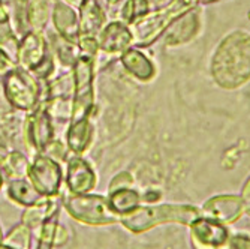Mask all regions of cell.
I'll return each instance as SVG.
<instances>
[{
    "mask_svg": "<svg viewBox=\"0 0 250 249\" xmlns=\"http://www.w3.org/2000/svg\"><path fill=\"white\" fill-rule=\"evenodd\" d=\"M211 74L223 89H237L250 80V35L234 32L226 36L217 47Z\"/></svg>",
    "mask_w": 250,
    "mask_h": 249,
    "instance_id": "cell-1",
    "label": "cell"
},
{
    "mask_svg": "<svg viewBox=\"0 0 250 249\" xmlns=\"http://www.w3.org/2000/svg\"><path fill=\"white\" fill-rule=\"evenodd\" d=\"M198 216L195 207L190 206H177V204H159V206H147L136 207L130 213L120 218L125 227L133 233H141L153 228L157 224L164 222H181L186 224L193 221Z\"/></svg>",
    "mask_w": 250,
    "mask_h": 249,
    "instance_id": "cell-2",
    "label": "cell"
},
{
    "mask_svg": "<svg viewBox=\"0 0 250 249\" xmlns=\"http://www.w3.org/2000/svg\"><path fill=\"white\" fill-rule=\"evenodd\" d=\"M195 2L196 0H172L165 8L151 14H146L130 26L133 42L141 45V47L151 44L177 17H181L185 12H188L189 8L195 5Z\"/></svg>",
    "mask_w": 250,
    "mask_h": 249,
    "instance_id": "cell-3",
    "label": "cell"
},
{
    "mask_svg": "<svg viewBox=\"0 0 250 249\" xmlns=\"http://www.w3.org/2000/svg\"><path fill=\"white\" fill-rule=\"evenodd\" d=\"M95 60L93 56L80 54L72 66L74 75V111L72 120L90 119L95 108Z\"/></svg>",
    "mask_w": 250,
    "mask_h": 249,
    "instance_id": "cell-4",
    "label": "cell"
},
{
    "mask_svg": "<svg viewBox=\"0 0 250 249\" xmlns=\"http://www.w3.org/2000/svg\"><path fill=\"white\" fill-rule=\"evenodd\" d=\"M64 207L69 215L88 225H108L120 221V216L112 212L106 197L80 194L64 200Z\"/></svg>",
    "mask_w": 250,
    "mask_h": 249,
    "instance_id": "cell-5",
    "label": "cell"
},
{
    "mask_svg": "<svg viewBox=\"0 0 250 249\" xmlns=\"http://www.w3.org/2000/svg\"><path fill=\"white\" fill-rule=\"evenodd\" d=\"M18 60L22 69L45 78L53 72V60L47 48V41L39 32H30L18 45Z\"/></svg>",
    "mask_w": 250,
    "mask_h": 249,
    "instance_id": "cell-6",
    "label": "cell"
},
{
    "mask_svg": "<svg viewBox=\"0 0 250 249\" xmlns=\"http://www.w3.org/2000/svg\"><path fill=\"white\" fill-rule=\"evenodd\" d=\"M5 96L18 110H33L39 99V86L26 69H11L3 81Z\"/></svg>",
    "mask_w": 250,
    "mask_h": 249,
    "instance_id": "cell-7",
    "label": "cell"
},
{
    "mask_svg": "<svg viewBox=\"0 0 250 249\" xmlns=\"http://www.w3.org/2000/svg\"><path fill=\"white\" fill-rule=\"evenodd\" d=\"M29 179L33 188L42 195H56L62 186V168L48 155L38 153L29 167Z\"/></svg>",
    "mask_w": 250,
    "mask_h": 249,
    "instance_id": "cell-8",
    "label": "cell"
},
{
    "mask_svg": "<svg viewBox=\"0 0 250 249\" xmlns=\"http://www.w3.org/2000/svg\"><path fill=\"white\" fill-rule=\"evenodd\" d=\"M26 135L29 146H33L38 152L45 150L53 140V123L51 116L45 107L38 108L33 116L27 119Z\"/></svg>",
    "mask_w": 250,
    "mask_h": 249,
    "instance_id": "cell-9",
    "label": "cell"
},
{
    "mask_svg": "<svg viewBox=\"0 0 250 249\" xmlns=\"http://www.w3.org/2000/svg\"><path fill=\"white\" fill-rule=\"evenodd\" d=\"M66 182H67V188L75 195L87 194L96 186V173L83 158L72 156L67 161Z\"/></svg>",
    "mask_w": 250,
    "mask_h": 249,
    "instance_id": "cell-10",
    "label": "cell"
},
{
    "mask_svg": "<svg viewBox=\"0 0 250 249\" xmlns=\"http://www.w3.org/2000/svg\"><path fill=\"white\" fill-rule=\"evenodd\" d=\"M133 42L130 29L125 23H109L99 33V48H102L105 53H125L129 45Z\"/></svg>",
    "mask_w": 250,
    "mask_h": 249,
    "instance_id": "cell-11",
    "label": "cell"
},
{
    "mask_svg": "<svg viewBox=\"0 0 250 249\" xmlns=\"http://www.w3.org/2000/svg\"><path fill=\"white\" fill-rule=\"evenodd\" d=\"M201 11L199 9H193L190 12H185L181 15V18L174 23L171 26V29L168 30L167 36H165V42L168 45H178L188 42L189 39H192L201 26Z\"/></svg>",
    "mask_w": 250,
    "mask_h": 249,
    "instance_id": "cell-12",
    "label": "cell"
},
{
    "mask_svg": "<svg viewBox=\"0 0 250 249\" xmlns=\"http://www.w3.org/2000/svg\"><path fill=\"white\" fill-rule=\"evenodd\" d=\"M53 21H54L56 30L59 32L62 38L74 41V42L80 38L81 35L80 20L72 6L62 3V2L56 3L54 12H53Z\"/></svg>",
    "mask_w": 250,
    "mask_h": 249,
    "instance_id": "cell-13",
    "label": "cell"
},
{
    "mask_svg": "<svg viewBox=\"0 0 250 249\" xmlns=\"http://www.w3.org/2000/svg\"><path fill=\"white\" fill-rule=\"evenodd\" d=\"M192 228L196 242L202 243L204 246H220L228 239L226 228L213 219H198L193 222Z\"/></svg>",
    "mask_w": 250,
    "mask_h": 249,
    "instance_id": "cell-14",
    "label": "cell"
},
{
    "mask_svg": "<svg viewBox=\"0 0 250 249\" xmlns=\"http://www.w3.org/2000/svg\"><path fill=\"white\" fill-rule=\"evenodd\" d=\"M80 17V32L83 36L98 35L105 24V14L96 0H85L81 5ZM80 35V36H81Z\"/></svg>",
    "mask_w": 250,
    "mask_h": 249,
    "instance_id": "cell-15",
    "label": "cell"
},
{
    "mask_svg": "<svg viewBox=\"0 0 250 249\" xmlns=\"http://www.w3.org/2000/svg\"><path fill=\"white\" fill-rule=\"evenodd\" d=\"M122 63L133 77L141 81H148L156 74V68L153 62L140 50L127 48L122 54Z\"/></svg>",
    "mask_w": 250,
    "mask_h": 249,
    "instance_id": "cell-16",
    "label": "cell"
},
{
    "mask_svg": "<svg viewBox=\"0 0 250 249\" xmlns=\"http://www.w3.org/2000/svg\"><path fill=\"white\" fill-rule=\"evenodd\" d=\"M93 138V126L88 119L72 120L69 131H67V144L69 149L78 155L84 153Z\"/></svg>",
    "mask_w": 250,
    "mask_h": 249,
    "instance_id": "cell-17",
    "label": "cell"
},
{
    "mask_svg": "<svg viewBox=\"0 0 250 249\" xmlns=\"http://www.w3.org/2000/svg\"><path fill=\"white\" fill-rule=\"evenodd\" d=\"M8 195L12 201H15L20 206H35L42 201V195L33 188V185L26 180L24 177L11 179L8 186Z\"/></svg>",
    "mask_w": 250,
    "mask_h": 249,
    "instance_id": "cell-18",
    "label": "cell"
},
{
    "mask_svg": "<svg viewBox=\"0 0 250 249\" xmlns=\"http://www.w3.org/2000/svg\"><path fill=\"white\" fill-rule=\"evenodd\" d=\"M241 206H243L241 200L238 197L225 195V197H217L208 201L206 209L213 218L231 222L241 213Z\"/></svg>",
    "mask_w": 250,
    "mask_h": 249,
    "instance_id": "cell-19",
    "label": "cell"
},
{
    "mask_svg": "<svg viewBox=\"0 0 250 249\" xmlns=\"http://www.w3.org/2000/svg\"><path fill=\"white\" fill-rule=\"evenodd\" d=\"M108 203H109V207L112 209V212L117 213L122 218L138 207L140 197L135 191H132L129 188H122L117 191H112L109 194Z\"/></svg>",
    "mask_w": 250,
    "mask_h": 249,
    "instance_id": "cell-20",
    "label": "cell"
},
{
    "mask_svg": "<svg viewBox=\"0 0 250 249\" xmlns=\"http://www.w3.org/2000/svg\"><path fill=\"white\" fill-rule=\"evenodd\" d=\"M54 213H57L56 203L42 200L41 203H38L35 206H30L24 212V215H22V224H26L29 228L42 227V224Z\"/></svg>",
    "mask_w": 250,
    "mask_h": 249,
    "instance_id": "cell-21",
    "label": "cell"
},
{
    "mask_svg": "<svg viewBox=\"0 0 250 249\" xmlns=\"http://www.w3.org/2000/svg\"><path fill=\"white\" fill-rule=\"evenodd\" d=\"M0 45L12 53H18V41L14 36L12 27L9 24V15L2 0H0Z\"/></svg>",
    "mask_w": 250,
    "mask_h": 249,
    "instance_id": "cell-22",
    "label": "cell"
},
{
    "mask_svg": "<svg viewBox=\"0 0 250 249\" xmlns=\"http://www.w3.org/2000/svg\"><path fill=\"white\" fill-rule=\"evenodd\" d=\"M29 23L35 29H42L50 17V5L47 0H32L27 11Z\"/></svg>",
    "mask_w": 250,
    "mask_h": 249,
    "instance_id": "cell-23",
    "label": "cell"
},
{
    "mask_svg": "<svg viewBox=\"0 0 250 249\" xmlns=\"http://www.w3.org/2000/svg\"><path fill=\"white\" fill-rule=\"evenodd\" d=\"M56 51H57V56L62 62V65L64 66H74L75 60L78 59V51H77V45L74 41H69V39H64L62 36H59L56 39Z\"/></svg>",
    "mask_w": 250,
    "mask_h": 249,
    "instance_id": "cell-24",
    "label": "cell"
},
{
    "mask_svg": "<svg viewBox=\"0 0 250 249\" xmlns=\"http://www.w3.org/2000/svg\"><path fill=\"white\" fill-rule=\"evenodd\" d=\"M30 239H32L30 228L26 224H21L14 227L8 233L5 243L12 246L14 249H30Z\"/></svg>",
    "mask_w": 250,
    "mask_h": 249,
    "instance_id": "cell-25",
    "label": "cell"
},
{
    "mask_svg": "<svg viewBox=\"0 0 250 249\" xmlns=\"http://www.w3.org/2000/svg\"><path fill=\"white\" fill-rule=\"evenodd\" d=\"M72 92H74V75H72V72L57 78L48 87V95H50L51 99L71 98Z\"/></svg>",
    "mask_w": 250,
    "mask_h": 249,
    "instance_id": "cell-26",
    "label": "cell"
},
{
    "mask_svg": "<svg viewBox=\"0 0 250 249\" xmlns=\"http://www.w3.org/2000/svg\"><path fill=\"white\" fill-rule=\"evenodd\" d=\"M148 11L147 0H127L122 9V18L127 24H133L135 21L143 18Z\"/></svg>",
    "mask_w": 250,
    "mask_h": 249,
    "instance_id": "cell-27",
    "label": "cell"
},
{
    "mask_svg": "<svg viewBox=\"0 0 250 249\" xmlns=\"http://www.w3.org/2000/svg\"><path fill=\"white\" fill-rule=\"evenodd\" d=\"M6 170L11 176V179H20L26 177L29 174V161L24 158V155L20 152L9 153V158L6 161Z\"/></svg>",
    "mask_w": 250,
    "mask_h": 249,
    "instance_id": "cell-28",
    "label": "cell"
},
{
    "mask_svg": "<svg viewBox=\"0 0 250 249\" xmlns=\"http://www.w3.org/2000/svg\"><path fill=\"white\" fill-rule=\"evenodd\" d=\"M57 227V213L50 216L41 227V236L38 249H53L54 248V231Z\"/></svg>",
    "mask_w": 250,
    "mask_h": 249,
    "instance_id": "cell-29",
    "label": "cell"
},
{
    "mask_svg": "<svg viewBox=\"0 0 250 249\" xmlns=\"http://www.w3.org/2000/svg\"><path fill=\"white\" fill-rule=\"evenodd\" d=\"M80 47H81V53L83 54H88V56H93L98 53L99 48V44L98 39L95 36H80Z\"/></svg>",
    "mask_w": 250,
    "mask_h": 249,
    "instance_id": "cell-30",
    "label": "cell"
},
{
    "mask_svg": "<svg viewBox=\"0 0 250 249\" xmlns=\"http://www.w3.org/2000/svg\"><path fill=\"white\" fill-rule=\"evenodd\" d=\"M130 183H132V177H130L129 173L117 174L114 179L111 180V183H109V192L117 191V189H122V188H129Z\"/></svg>",
    "mask_w": 250,
    "mask_h": 249,
    "instance_id": "cell-31",
    "label": "cell"
},
{
    "mask_svg": "<svg viewBox=\"0 0 250 249\" xmlns=\"http://www.w3.org/2000/svg\"><path fill=\"white\" fill-rule=\"evenodd\" d=\"M45 150H47V155L50 158H53L54 161H63L64 156H66V149L64 146L60 143V141H54V143H50L47 147H45Z\"/></svg>",
    "mask_w": 250,
    "mask_h": 249,
    "instance_id": "cell-32",
    "label": "cell"
},
{
    "mask_svg": "<svg viewBox=\"0 0 250 249\" xmlns=\"http://www.w3.org/2000/svg\"><path fill=\"white\" fill-rule=\"evenodd\" d=\"M11 69H14V60L0 48V75L8 74Z\"/></svg>",
    "mask_w": 250,
    "mask_h": 249,
    "instance_id": "cell-33",
    "label": "cell"
},
{
    "mask_svg": "<svg viewBox=\"0 0 250 249\" xmlns=\"http://www.w3.org/2000/svg\"><path fill=\"white\" fill-rule=\"evenodd\" d=\"M69 239V233H67L66 227L63 225H59L56 227V231H54V246H59V245H64Z\"/></svg>",
    "mask_w": 250,
    "mask_h": 249,
    "instance_id": "cell-34",
    "label": "cell"
},
{
    "mask_svg": "<svg viewBox=\"0 0 250 249\" xmlns=\"http://www.w3.org/2000/svg\"><path fill=\"white\" fill-rule=\"evenodd\" d=\"M8 158H9V152L6 150V147L0 146V167H5L6 165Z\"/></svg>",
    "mask_w": 250,
    "mask_h": 249,
    "instance_id": "cell-35",
    "label": "cell"
},
{
    "mask_svg": "<svg viewBox=\"0 0 250 249\" xmlns=\"http://www.w3.org/2000/svg\"><path fill=\"white\" fill-rule=\"evenodd\" d=\"M66 5H69L72 8H81V5L85 2V0H64Z\"/></svg>",
    "mask_w": 250,
    "mask_h": 249,
    "instance_id": "cell-36",
    "label": "cell"
},
{
    "mask_svg": "<svg viewBox=\"0 0 250 249\" xmlns=\"http://www.w3.org/2000/svg\"><path fill=\"white\" fill-rule=\"evenodd\" d=\"M244 197L246 198H250V180H249V183H247V186L244 189Z\"/></svg>",
    "mask_w": 250,
    "mask_h": 249,
    "instance_id": "cell-37",
    "label": "cell"
},
{
    "mask_svg": "<svg viewBox=\"0 0 250 249\" xmlns=\"http://www.w3.org/2000/svg\"><path fill=\"white\" fill-rule=\"evenodd\" d=\"M0 249H14V248H12V246H9V245H6V243H3V245L0 243Z\"/></svg>",
    "mask_w": 250,
    "mask_h": 249,
    "instance_id": "cell-38",
    "label": "cell"
},
{
    "mask_svg": "<svg viewBox=\"0 0 250 249\" xmlns=\"http://www.w3.org/2000/svg\"><path fill=\"white\" fill-rule=\"evenodd\" d=\"M2 185H3V177H2V173H0V189H2Z\"/></svg>",
    "mask_w": 250,
    "mask_h": 249,
    "instance_id": "cell-39",
    "label": "cell"
},
{
    "mask_svg": "<svg viewBox=\"0 0 250 249\" xmlns=\"http://www.w3.org/2000/svg\"><path fill=\"white\" fill-rule=\"evenodd\" d=\"M106 2H108V3H116L117 0H106Z\"/></svg>",
    "mask_w": 250,
    "mask_h": 249,
    "instance_id": "cell-40",
    "label": "cell"
},
{
    "mask_svg": "<svg viewBox=\"0 0 250 249\" xmlns=\"http://www.w3.org/2000/svg\"><path fill=\"white\" fill-rule=\"evenodd\" d=\"M196 2H211V0H196Z\"/></svg>",
    "mask_w": 250,
    "mask_h": 249,
    "instance_id": "cell-41",
    "label": "cell"
},
{
    "mask_svg": "<svg viewBox=\"0 0 250 249\" xmlns=\"http://www.w3.org/2000/svg\"><path fill=\"white\" fill-rule=\"evenodd\" d=\"M0 242H2V228H0Z\"/></svg>",
    "mask_w": 250,
    "mask_h": 249,
    "instance_id": "cell-42",
    "label": "cell"
}]
</instances>
